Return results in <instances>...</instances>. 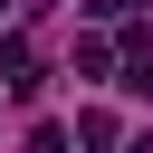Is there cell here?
I'll use <instances>...</instances> for the list:
<instances>
[{
	"label": "cell",
	"mask_w": 153,
	"mask_h": 153,
	"mask_svg": "<svg viewBox=\"0 0 153 153\" xmlns=\"http://www.w3.org/2000/svg\"><path fill=\"white\" fill-rule=\"evenodd\" d=\"M29 153H67V134H57V124H38V134H29Z\"/></svg>",
	"instance_id": "3957f363"
},
{
	"label": "cell",
	"mask_w": 153,
	"mask_h": 153,
	"mask_svg": "<svg viewBox=\"0 0 153 153\" xmlns=\"http://www.w3.org/2000/svg\"><path fill=\"white\" fill-rule=\"evenodd\" d=\"M19 67H29V38H19V29H0V76H19Z\"/></svg>",
	"instance_id": "7a4b0ae2"
},
{
	"label": "cell",
	"mask_w": 153,
	"mask_h": 153,
	"mask_svg": "<svg viewBox=\"0 0 153 153\" xmlns=\"http://www.w3.org/2000/svg\"><path fill=\"white\" fill-rule=\"evenodd\" d=\"M76 76H115V48H105V38H96V29H86V38H76Z\"/></svg>",
	"instance_id": "6da1fadb"
},
{
	"label": "cell",
	"mask_w": 153,
	"mask_h": 153,
	"mask_svg": "<svg viewBox=\"0 0 153 153\" xmlns=\"http://www.w3.org/2000/svg\"><path fill=\"white\" fill-rule=\"evenodd\" d=\"M0 10H10V0H0Z\"/></svg>",
	"instance_id": "277c9868"
}]
</instances>
